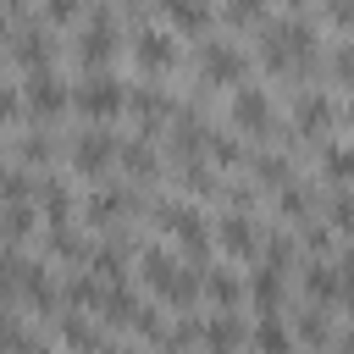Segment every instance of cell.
Here are the masks:
<instances>
[{
	"instance_id": "7a4b0ae2",
	"label": "cell",
	"mask_w": 354,
	"mask_h": 354,
	"mask_svg": "<svg viewBox=\"0 0 354 354\" xmlns=\"http://www.w3.org/2000/svg\"><path fill=\"white\" fill-rule=\"evenodd\" d=\"M144 282H149L160 299H171V304H194V293H199V266H177L166 249H144Z\"/></svg>"
},
{
	"instance_id": "8992f818",
	"label": "cell",
	"mask_w": 354,
	"mask_h": 354,
	"mask_svg": "<svg viewBox=\"0 0 354 354\" xmlns=\"http://www.w3.org/2000/svg\"><path fill=\"white\" fill-rule=\"evenodd\" d=\"M227 116H232V127H238V133H249V138H271V133H277V116H271V100H266V88H249V83H238V88H232V105H227Z\"/></svg>"
},
{
	"instance_id": "ba28073f",
	"label": "cell",
	"mask_w": 354,
	"mask_h": 354,
	"mask_svg": "<svg viewBox=\"0 0 354 354\" xmlns=\"http://www.w3.org/2000/svg\"><path fill=\"white\" fill-rule=\"evenodd\" d=\"M199 72H205V83L216 88H238L243 83V72H249V61H243V50L238 44H205V55H199Z\"/></svg>"
},
{
	"instance_id": "30bf717a",
	"label": "cell",
	"mask_w": 354,
	"mask_h": 354,
	"mask_svg": "<svg viewBox=\"0 0 354 354\" xmlns=\"http://www.w3.org/2000/svg\"><path fill=\"white\" fill-rule=\"evenodd\" d=\"M111 160H116L111 133H83V138L72 144V166H77V177H105Z\"/></svg>"
},
{
	"instance_id": "836d02e7",
	"label": "cell",
	"mask_w": 354,
	"mask_h": 354,
	"mask_svg": "<svg viewBox=\"0 0 354 354\" xmlns=\"http://www.w3.org/2000/svg\"><path fill=\"white\" fill-rule=\"evenodd\" d=\"M77 6L83 0H44V17L50 22H77Z\"/></svg>"
},
{
	"instance_id": "d4e9b609",
	"label": "cell",
	"mask_w": 354,
	"mask_h": 354,
	"mask_svg": "<svg viewBox=\"0 0 354 354\" xmlns=\"http://www.w3.org/2000/svg\"><path fill=\"white\" fill-rule=\"evenodd\" d=\"M50 249H55L61 260H88V249H83V238L72 232V221H61V227H50Z\"/></svg>"
},
{
	"instance_id": "5b68a950",
	"label": "cell",
	"mask_w": 354,
	"mask_h": 354,
	"mask_svg": "<svg viewBox=\"0 0 354 354\" xmlns=\"http://www.w3.org/2000/svg\"><path fill=\"white\" fill-rule=\"evenodd\" d=\"M111 55H116V22H111V6H94L77 33V61H83V72H100Z\"/></svg>"
},
{
	"instance_id": "4316f807",
	"label": "cell",
	"mask_w": 354,
	"mask_h": 354,
	"mask_svg": "<svg viewBox=\"0 0 354 354\" xmlns=\"http://www.w3.org/2000/svg\"><path fill=\"white\" fill-rule=\"evenodd\" d=\"M205 343H216V348H232V343H243V326H238L232 315H216V321L205 326Z\"/></svg>"
},
{
	"instance_id": "9a60e30c",
	"label": "cell",
	"mask_w": 354,
	"mask_h": 354,
	"mask_svg": "<svg viewBox=\"0 0 354 354\" xmlns=\"http://www.w3.org/2000/svg\"><path fill=\"white\" fill-rule=\"evenodd\" d=\"M127 105H133V116H138V127H144V133H155V127H160V122H171V111H177V105H171L166 94H155V88L127 94Z\"/></svg>"
},
{
	"instance_id": "f546056e",
	"label": "cell",
	"mask_w": 354,
	"mask_h": 354,
	"mask_svg": "<svg viewBox=\"0 0 354 354\" xmlns=\"http://www.w3.org/2000/svg\"><path fill=\"white\" fill-rule=\"evenodd\" d=\"M66 343H77V348H94V343H105V337H100V326H88V321L66 315Z\"/></svg>"
},
{
	"instance_id": "c3c4849f",
	"label": "cell",
	"mask_w": 354,
	"mask_h": 354,
	"mask_svg": "<svg viewBox=\"0 0 354 354\" xmlns=\"http://www.w3.org/2000/svg\"><path fill=\"white\" fill-rule=\"evenodd\" d=\"M0 210H6V205H0Z\"/></svg>"
},
{
	"instance_id": "484cf974",
	"label": "cell",
	"mask_w": 354,
	"mask_h": 354,
	"mask_svg": "<svg viewBox=\"0 0 354 354\" xmlns=\"http://www.w3.org/2000/svg\"><path fill=\"white\" fill-rule=\"evenodd\" d=\"M100 310H105V315H111V321H116V326H133V315H138V299H133V293H127V288H111V293H105V304H100Z\"/></svg>"
},
{
	"instance_id": "d590c367",
	"label": "cell",
	"mask_w": 354,
	"mask_h": 354,
	"mask_svg": "<svg viewBox=\"0 0 354 354\" xmlns=\"http://www.w3.org/2000/svg\"><path fill=\"white\" fill-rule=\"evenodd\" d=\"M50 155H55L50 138H28V144H22V160H28V166H39V160H50Z\"/></svg>"
},
{
	"instance_id": "8d00e7d4",
	"label": "cell",
	"mask_w": 354,
	"mask_h": 354,
	"mask_svg": "<svg viewBox=\"0 0 354 354\" xmlns=\"http://www.w3.org/2000/svg\"><path fill=\"white\" fill-rule=\"evenodd\" d=\"M326 17L337 28H354V0H326Z\"/></svg>"
},
{
	"instance_id": "1f68e13d",
	"label": "cell",
	"mask_w": 354,
	"mask_h": 354,
	"mask_svg": "<svg viewBox=\"0 0 354 354\" xmlns=\"http://www.w3.org/2000/svg\"><path fill=\"white\" fill-rule=\"evenodd\" d=\"M332 227L337 232H354V194H337L332 199Z\"/></svg>"
},
{
	"instance_id": "cb8c5ba5",
	"label": "cell",
	"mask_w": 354,
	"mask_h": 354,
	"mask_svg": "<svg viewBox=\"0 0 354 354\" xmlns=\"http://www.w3.org/2000/svg\"><path fill=\"white\" fill-rule=\"evenodd\" d=\"M288 177H293V166H288L282 155H260V160H254V183H260V188H282Z\"/></svg>"
},
{
	"instance_id": "e575fe53",
	"label": "cell",
	"mask_w": 354,
	"mask_h": 354,
	"mask_svg": "<svg viewBox=\"0 0 354 354\" xmlns=\"http://www.w3.org/2000/svg\"><path fill=\"white\" fill-rule=\"evenodd\" d=\"M227 11H232V22H254L266 11V0H227Z\"/></svg>"
},
{
	"instance_id": "7bdbcfd3",
	"label": "cell",
	"mask_w": 354,
	"mask_h": 354,
	"mask_svg": "<svg viewBox=\"0 0 354 354\" xmlns=\"http://www.w3.org/2000/svg\"><path fill=\"white\" fill-rule=\"evenodd\" d=\"M282 6H288V11H299V6H304V0H282Z\"/></svg>"
},
{
	"instance_id": "b9f144b4",
	"label": "cell",
	"mask_w": 354,
	"mask_h": 354,
	"mask_svg": "<svg viewBox=\"0 0 354 354\" xmlns=\"http://www.w3.org/2000/svg\"><path fill=\"white\" fill-rule=\"evenodd\" d=\"M6 44H11V33H6V22H0V50H6Z\"/></svg>"
},
{
	"instance_id": "d6a6232c",
	"label": "cell",
	"mask_w": 354,
	"mask_h": 354,
	"mask_svg": "<svg viewBox=\"0 0 354 354\" xmlns=\"http://www.w3.org/2000/svg\"><path fill=\"white\" fill-rule=\"evenodd\" d=\"M332 72H337V83H343V88H354V44H343V50L332 55Z\"/></svg>"
},
{
	"instance_id": "4dcf8cb0",
	"label": "cell",
	"mask_w": 354,
	"mask_h": 354,
	"mask_svg": "<svg viewBox=\"0 0 354 354\" xmlns=\"http://www.w3.org/2000/svg\"><path fill=\"white\" fill-rule=\"evenodd\" d=\"M254 343H260V348H288V332H282V326L266 315V321L254 326Z\"/></svg>"
},
{
	"instance_id": "bcb514c9",
	"label": "cell",
	"mask_w": 354,
	"mask_h": 354,
	"mask_svg": "<svg viewBox=\"0 0 354 354\" xmlns=\"http://www.w3.org/2000/svg\"><path fill=\"white\" fill-rule=\"evenodd\" d=\"M348 127H354V105H348Z\"/></svg>"
},
{
	"instance_id": "f6af8a7d",
	"label": "cell",
	"mask_w": 354,
	"mask_h": 354,
	"mask_svg": "<svg viewBox=\"0 0 354 354\" xmlns=\"http://www.w3.org/2000/svg\"><path fill=\"white\" fill-rule=\"evenodd\" d=\"M343 343H348V348H354V326H348V337H343Z\"/></svg>"
},
{
	"instance_id": "3957f363",
	"label": "cell",
	"mask_w": 354,
	"mask_h": 354,
	"mask_svg": "<svg viewBox=\"0 0 354 354\" xmlns=\"http://www.w3.org/2000/svg\"><path fill=\"white\" fill-rule=\"evenodd\" d=\"M72 105L88 116V122H116L127 111V88L100 66V72H83V83L72 88Z\"/></svg>"
},
{
	"instance_id": "277c9868",
	"label": "cell",
	"mask_w": 354,
	"mask_h": 354,
	"mask_svg": "<svg viewBox=\"0 0 354 354\" xmlns=\"http://www.w3.org/2000/svg\"><path fill=\"white\" fill-rule=\"evenodd\" d=\"M155 227L171 232V238L188 249V260H205V254H210V227H205V216H199L194 205H160V210H155Z\"/></svg>"
},
{
	"instance_id": "8fae6325",
	"label": "cell",
	"mask_w": 354,
	"mask_h": 354,
	"mask_svg": "<svg viewBox=\"0 0 354 354\" xmlns=\"http://www.w3.org/2000/svg\"><path fill=\"white\" fill-rule=\"evenodd\" d=\"M216 232H221V249H227V254H238V260H254V254L266 249V243H260V232H254V221H249L243 210L221 216V227H216Z\"/></svg>"
},
{
	"instance_id": "f1b7e54d",
	"label": "cell",
	"mask_w": 354,
	"mask_h": 354,
	"mask_svg": "<svg viewBox=\"0 0 354 354\" xmlns=\"http://www.w3.org/2000/svg\"><path fill=\"white\" fill-rule=\"evenodd\" d=\"M205 155H210L216 166H238V160H243V149H238L232 138H205Z\"/></svg>"
},
{
	"instance_id": "7dc6e473",
	"label": "cell",
	"mask_w": 354,
	"mask_h": 354,
	"mask_svg": "<svg viewBox=\"0 0 354 354\" xmlns=\"http://www.w3.org/2000/svg\"><path fill=\"white\" fill-rule=\"evenodd\" d=\"M122 6H138V0H122Z\"/></svg>"
},
{
	"instance_id": "83f0119b",
	"label": "cell",
	"mask_w": 354,
	"mask_h": 354,
	"mask_svg": "<svg viewBox=\"0 0 354 354\" xmlns=\"http://www.w3.org/2000/svg\"><path fill=\"white\" fill-rule=\"evenodd\" d=\"M205 293H210L216 304H238V299H243V288H238L232 277H221V271H210V277H205Z\"/></svg>"
},
{
	"instance_id": "ac0fdd59",
	"label": "cell",
	"mask_w": 354,
	"mask_h": 354,
	"mask_svg": "<svg viewBox=\"0 0 354 354\" xmlns=\"http://www.w3.org/2000/svg\"><path fill=\"white\" fill-rule=\"evenodd\" d=\"M116 160H122V171H127V177H138V183H149V177L160 171V166H155V149H149L144 138H133V144H127Z\"/></svg>"
},
{
	"instance_id": "ee69618b",
	"label": "cell",
	"mask_w": 354,
	"mask_h": 354,
	"mask_svg": "<svg viewBox=\"0 0 354 354\" xmlns=\"http://www.w3.org/2000/svg\"><path fill=\"white\" fill-rule=\"evenodd\" d=\"M6 6H11V11H22V6H28V0H6Z\"/></svg>"
},
{
	"instance_id": "44dd1931",
	"label": "cell",
	"mask_w": 354,
	"mask_h": 354,
	"mask_svg": "<svg viewBox=\"0 0 354 354\" xmlns=\"http://www.w3.org/2000/svg\"><path fill=\"white\" fill-rule=\"evenodd\" d=\"M122 266H127V243H122V238H111V243L94 254V271H100L105 282H122Z\"/></svg>"
},
{
	"instance_id": "6da1fadb",
	"label": "cell",
	"mask_w": 354,
	"mask_h": 354,
	"mask_svg": "<svg viewBox=\"0 0 354 354\" xmlns=\"http://www.w3.org/2000/svg\"><path fill=\"white\" fill-rule=\"evenodd\" d=\"M310 55H315V28L304 17H282V22L260 28V61H266V72H282V77L304 72Z\"/></svg>"
},
{
	"instance_id": "60d3db41",
	"label": "cell",
	"mask_w": 354,
	"mask_h": 354,
	"mask_svg": "<svg viewBox=\"0 0 354 354\" xmlns=\"http://www.w3.org/2000/svg\"><path fill=\"white\" fill-rule=\"evenodd\" d=\"M6 304H11V282L0 277V310H6Z\"/></svg>"
},
{
	"instance_id": "603a6c76",
	"label": "cell",
	"mask_w": 354,
	"mask_h": 354,
	"mask_svg": "<svg viewBox=\"0 0 354 354\" xmlns=\"http://www.w3.org/2000/svg\"><path fill=\"white\" fill-rule=\"evenodd\" d=\"M321 171H326L332 183H354V149L326 144V149H321Z\"/></svg>"
},
{
	"instance_id": "52a82bcc",
	"label": "cell",
	"mask_w": 354,
	"mask_h": 354,
	"mask_svg": "<svg viewBox=\"0 0 354 354\" xmlns=\"http://www.w3.org/2000/svg\"><path fill=\"white\" fill-rule=\"evenodd\" d=\"M133 66H138L144 77H166V72L177 66V33H160V28L138 33V39H133Z\"/></svg>"
},
{
	"instance_id": "ab89813d",
	"label": "cell",
	"mask_w": 354,
	"mask_h": 354,
	"mask_svg": "<svg viewBox=\"0 0 354 354\" xmlns=\"http://www.w3.org/2000/svg\"><path fill=\"white\" fill-rule=\"evenodd\" d=\"M337 277H343V293H348V299H354V249H348V254H343V271H337Z\"/></svg>"
},
{
	"instance_id": "ffe728a7",
	"label": "cell",
	"mask_w": 354,
	"mask_h": 354,
	"mask_svg": "<svg viewBox=\"0 0 354 354\" xmlns=\"http://www.w3.org/2000/svg\"><path fill=\"white\" fill-rule=\"evenodd\" d=\"M304 288H310V299H315V304H332V299L343 293V277H337L332 266H310V277H304Z\"/></svg>"
},
{
	"instance_id": "9c48e42d",
	"label": "cell",
	"mask_w": 354,
	"mask_h": 354,
	"mask_svg": "<svg viewBox=\"0 0 354 354\" xmlns=\"http://www.w3.org/2000/svg\"><path fill=\"white\" fill-rule=\"evenodd\" d=\"M22 105H28L33 116H61V111L72 105V88L44 66V72H28V94H22Z\"/></svg>"
},
{
	"instance_id": "74e56055",
	"label": "cell",
	"mask_w": 354,
	"mask_h": 354,
	"mask_svg": "<svg viewBox=\"0 0 354 354\" xmlns=\"http://www.w3.org/2000/svg\"><path fill=\"white\" fill-rule=\"evenodd\" d=\"M299 337H310V343H326V321H321V315H304V321H299Z\"/></svg>"
},
{
	"instance_id": "f35d334b",
	"label": "cell",
	"mask_w": 354,
	"mask_h": 354,
	"mask_svg": "<svg viewBox=\"0 0 354 354\" xmlns=\"http://www.w3.org/2000/svg\"><path fill=\"white\" fill-rule=\"evenodd\" d=\"M17 111H22V94H17V88H6V83H0V122H11V116H17Z\"/></svg>"
},
{
	"instance_id": "2e32d148",
	"label": "cell",
	"mask_w": 354,
	"mask_h": 354,
	"mask_svg": "<svg viewBox=\"0 0 354 354\" xmlns=\"http://www.w3.org/2000/svg\"><path fill=\"white\" fill-rule=\"evenodd\" d=\"M249 293H254L260 315H277V310H282V271H277V266H260V271L249 277Z\"/></svg>"
},
{
	"instance_id": "d6986e66",
	"label": "cell",
	"mask_w": 354,
	"mask_h": 354,
	"mask_svg": "<svg viewBox=\"0 0 354 354\" xmlns=\"http://www.w3.org/2000/svg\"><path fill=\"white\" fill-rule=\"evenodd\" d=\"M39 205H44V221H50V227L72 221V194H66V183H55V177H50V183L39 188Z\"/></svg>"
},
{
	"instance_id": "7402d4cb",
	"label": "cell",
	"mask_w": 354,
	"mask_h": 354,
	"mask_svg": "<svg viewBox=\"0 0 354 354\" xmlns=\"http://www.w3.org/2000/svg\"><path fill=\"white\" fill-rule=\"evenodd\" d=\"M66 304H72V310H100L105 293H100L94 277H72V282H66Z\"/></svg>"
},
{
	"instance_id": "5bb4252c",
	"label": "cell",
	"mask_w": 354,
	"mask_h": 354,
	"mask_svg": "<svg viewBox=\"0 0 354 354\" xmlns=\"http://www.w3.org/2000/svg\"><path fill=\"white\" fill-rule=\"evenodd\" d=\"M160 17L171 33H205L210 28V0H160Z\"/></svg>"
},
{
	"instance_id": "7c38bea8",
	"label": "cell",
	"mask_w": 354,
	"mask_h": 354,
	"mask_svg": "<svg viewBox=\"0 0 354 354\" xmlns=\"http://www.w3.org/2000/svg\"><path fill=\"white\" fill-rule=\"evenodd\" d=\"M11 55H17L22 72H44V66H50V33H44L39 22H28V28L11 39Z\"/></svg>"
},
{
	"instance_id": "4fadbf2b",
	"label": "cell",
	"mask_w": 354,
	"mask_h": 354,
	"mask_svg": "<svg viewBox=\"0 0 354 354\" xmlns=\"http://www.w3.org/2000/svg\"><path fill=\"white\" fill-rule=\"evenodd\" d=\"M332 122H337V111H332V100H326V94H304V100H299V111H293V127H299L304 138H326V133H332Z\"/></svg>"
},
{
	"instance_id": "e0dca14e",
	"label": "cell",
	"mask_w": 354,
	"mask_h": 354,
	"mask_svg": "<svg viewBox=\"0 0 354 354\" xmlns=\"http://www.w3.org/2000/svg\"><path fill=\"white\" fill-rule=\"evenodd\" d=\"M0 238H6V243H28V238H33V205H28V199L0 210Z\"/></svg>"
}]
</instances>
